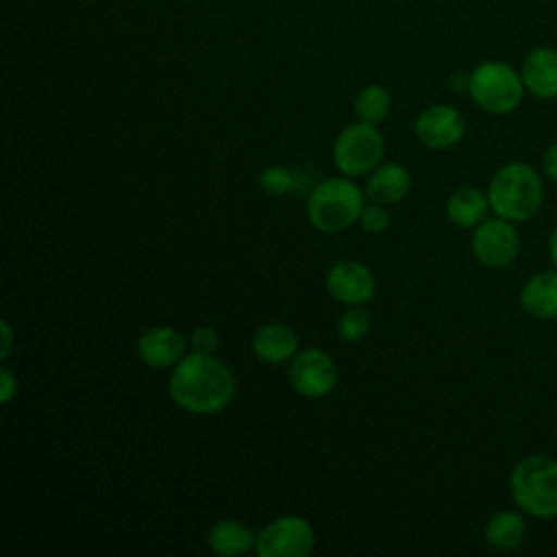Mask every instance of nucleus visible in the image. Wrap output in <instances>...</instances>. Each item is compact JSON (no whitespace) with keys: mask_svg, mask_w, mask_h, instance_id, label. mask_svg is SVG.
I'll return each instance as SVG.
<instances>
[{"mask_svg":"<svg viewBox=\"0 0 557 557\" xmlns=\"http://www.w3.org/2000/svg\"><path fill=\"white\" fill-rule=\"evenodd\" d=\"M168 394L183 411L211 416L233 403L237 394V379L215 355L191 350L172 368Z\"/></svg>","mask_w":557,"mask_h":557,"instance_id":"1","label":"nucleus"},{"mask_svg":"<svg viewBox=\"0 0 557 557\" xmlns=\"http://www.w3.org/2000/svg\"><path fill=\"white\" fill-rule=\"evenodd\" d=\"M487 198L494 215L509 222L533 218L544 200L542 176L522 161L500 165L487 185Z\"/></svg>","mask_w":557,"mask_h":557,"instance_id":"2","label":"nucleus"},{"mask_svg":"<svg viewBox=\"0 0 557 557\" xmlns=\"http://www.w3.org/2000/svg\"><path fill=\"white\" fill-rule=\"evenodd\" d=\"M366 198V191L350 176L324 178L309 189L307 220L320 233H342L359 222Z\"/></svg>","mask_w":557,"mask_h":557,"instance_id":"3","label":"nucleus"},{"mask_svg":"<svg viewBox=\"0 0 557 557\" xmlns=\"http://www.w3.org/2000/svg\"><path fill=\"white\" fill-rule=\"evenodd\" d=\"M509 492L518 509L533 518L557 516V459L522 457L509 474Z\"/></svg>","mask_w":557,"mask_h":557,"instance_id":"4","label":"nucleus"},{"mask_svg":"<svg viewBox=\"0 0 557 557\" xmlns=\"http://www.w3.org/2000/svg\"><path fill=\"white\" fill-rule=\"evenodd\" d=\"M468 76L470 98L479 109L494 115L516 111L527 91L520 72L505 61H483Z\"/></svg>","mask_w":557,"mask_h":557,"instance_id":"5","label":"nucleus"},{"mask_svg":"<svg viewBox=\"0 0 557 557\" xmlns=\"http://www.w3.org/2000/svg\"><path fill=\"white\" fill-rule=\"evenodd\" d=\"M335 168L350 178L370 174L385 154V137L376 124L355 122L342 128L331 148Z\"/></svg>","mask_w":557,"mask_h":557,"instance_id":"6","label":"nucleus"},{"mask_svg":"<svg viewBox=\"0 0 557 557\" xmlns=\"http://www.w3.org/2000/svg\"><path fill=\"white\" fill-rule=\"evenodd\" d=\"M315 546V533L307 518L285 513L270 520L255 542L259 557H307Z\"/></svg>","mask_w":557,"mask_h":557,"instance_id":"7","label":"nucleus"},{"mask_svg":"<svg viewBox=\"0 0 557 557\" xmlns=\"http://www.w3.org/2000/svg\"><path fill=\"white\" fill-rule=\"evenodd\" d=\"M470 250L483 268L503 270L516 261L520 252V235L513 222L498 215L485 218L472 228Z\"/></svg>","mask_w":557,"mask_h":557,"instance_id":"8","label":"nucleus"},{"mask_svg":"<svg viewBox=\"0 0 557 557\" xmlns=\"http://www.w3.org/2000/svg\"><path fill=\"white\" fill-rule=\"evenodd\" d=\"M289 385L305 398L318 400L329 396L337 385V366L322 348L298 350L287 366Z\"/></svg>","mask_w":557,"mask_h":557,"instance_id":"9","label":"nucleus"},{"mask_svg":"<svg viewBox=\"0 0 557 557\" xmlns=\"http://www.w3.org/2000/svg\"><path fill=\"white\" fill-rule=\"evenodd\" d=\"M413 133L422 146L431 150H446L463 139L466 117L453 104H431L416 117Z\"/></svg>","mask_w":557,"mask_h":557,"instance_id":"10","label":"nucleus"},{"mask_svg":"<svg viewBox=\"0 0 557 557\" xmlns=\"http://www.w3.org/2000/svg\"><path fill=\"white\" fill-rule=\"evenodd\" d=\"M324 285L331 298L346 307L366 305L376 292L372 270L357 259H342L333 263L324 276Z\"/></svg>","mask_w":557,"mask_h":557,"instance_id":"11","label":"nucleus"},{"mask_svg":"<svg viewBox=\"0 0 557 557\" xmlns=\"http://www.w3.org/2000/svg\"><path fill=\"white\" fill-rule=\"evenodd\" d=\"M187 342L183 333L170 324L148 326L135 344V352L141 363L154 370L174 368L185 357Z\"/></svg>","mask_w":557,"mask_h":557,"instance_id":"12","label":"nucleus"},{"mask_svg":"<svg viewBox=\"0 0 557 557\" xmlns=\"http://www.w3.org/2000/svg\"><path fill=\"white\" fill-rule=\"evenodd\" d=\"M520 76L524 89L540 100L557 98V48L537 46L522 59Z\"/></svg>","mask_w":557,"mask_h":557,"instance_id":"13","label":"nucleus"},{"mask_svg":"<svg viewBox=\"0 0 557 557\" xmlns=\"http://www.w3.org/2000/svg\"><path fill=\"white\" fill-rule=\"evenodd\" d=\"M252 352L259 361L270 366L289 363L298 352V335L289 324L268 322L252 335Z\"/></svg>","mask_w":557,"mask_h":557,"instance_id":"14","label":"nucleus"},{"mask_svg":"<svg viewBox=\"0 0 557 557\" xmlns=\"http://www.w3.org/2000/svg\"><path fill=\"white\" fill-rule=\"evenodd\" d=\"M411 189V174L405 165L396 161L379 163L366 181V196L370 202L376 205H396L400 202Z\"/></svg>","mask_w":557,"mask_h":557,"instance_id":"15","label":"nucleus"},{"mask_svg":"<svg viewBox=\"0 0 557 557\" xmlns=\"http://www.w3.org/2000/svg\"><path fill=\"white\" fill-rule=\"evenodd\" d=\"M520 307L533 320L557 318V268L542 270L522 285Z\"/></svg>","mask_w":557,"mask_h":557,"instance_id":"16","label":"nucleus"},{"mask_svg":"<svg viewBox=\"0 0 557 557\" xmlns=\"http://www.w3.org/2000/svg\"><path fill=\"white\" fill-rule=\"evenodd\" d=\"M444 211L450 224L459 228H474L487 218L492 207L487 194H483L479 187H459L448 196Z\"/></svg>","mask_w":557,"mask_h":557,"instance_id":"17","label":"nucleus"},{"mask_svg":"<svg viewBox=\"0 0 557 557\" xmlns=\"http://www.w3.org/2000/svg\"><path fill=\"white\" fill-rule=\"evenodd\" d=\"M524 535H527V522H524L522 513L513 511V509H503V511L492 513L483 529V537H485L487 546L494 550H500V553H509V550L518 548L522 544Z\"/></svg>","mask_w":557,"mask_h":557,"instance_id":"18","label":"nucleus"},{"mask_svg":"<svg viewBox=\"0 0 557 557\" xmlns=\"http://www.w3.org/2000/svg\"><path fill=\"white\" fill-rule=\"evenodd\" d=\"M207 542H209V548L215 555L235 557V555L252 550L255 542H257V535L246 524H242L239 520L222 518V520L211 524V529L207 533Z\"/></svg>","mask_w":557,"mask_h":557,"instance_id":"19","label":"nucleus"},{"mask_svg":"<svg viewBox=\"0 0 557 557\" xmlns=\"http://www.w3.org/2000/svg\"><path fill=\"white\" fill-rule=\"evenodd\" d=\"M392 111V98L389 91L381 85H366L363 89H359L357 98H355V115L359 122H368V124H381L387 120Z\"/></svg>","mask_w":557,"mask_h":557,"instance_id":"20","label":"nucleus"},{"mask_svg":"<svg viewBox=\"0 0 557 557\" xmlns=\"http://www.w3.org/2000/svg\"><path fill=\"white\" fill-rule=\"evenodd\" d=\"M370 324H372L370 311L361 305H350L346 311L339 313L335 331L342 342L355 344V342H361L370 333Z\"/></svg>","mask_w":557,"mask_h":557,"instance_id":"21","label":"nucleus"},{"mask_svg":"<svg viewBox=\"0 0 557 557\" xmlns=\"http://www.w3.org/2000/svg\"><path fill=\"white\" fill-rule=\"evenodd\" d=\"M257 185L265 196L281 198V196H287L298 185V181H296L294 170H289L285 165H268L259 172Z\"/></svg>","mask_w":557,"mask_h":557,"instance_id":"22","label":"nucleus"},{"mask_svg":"<svg viewBox=\"0 0 557 557\" xmlns=\"http://www.w3.org/2000/svg\"><path fill=\"white\" fill-rule=\"evenodd\" d=\"M359 226L366 231V233H372V235H379V233H385L387 226H389V213L385 211L383 205H366L361 215H359Z\"/></svg>","mask_w":557,"mask_h":557,"instance_id":"23","label":"nucleus"},{"mask_svg":"<svg viewBox=\"0 0 557 557\" xmlns=\"http://www.w3.org/2000/svg\"><path fill=\"white\" fill-rule=\"evenodd\" d=\"M189 344H191V350H194V352L215 355V350H218V346H220V335H218V331L211 329V326H196V329L191 331Z\"/></svg>","mask_w":557,"mask_h":557,"instance_id":"24","label":"nucleus"},{"mask_svg":"<svg viewBox=\"0 0 557 557\" xmlns=\"http://www.w3.org/2000/svg\"><path fill=\"white\" fill-rule=\"evenodd\" d=\"M17 394V379L9 368L0 370V403L7 405Z\"/></svg>","mask_w":557,"mask_h":557,"instance_id":"25","label":"nucleus"},{"mask_svg":"<svg viewBox=\"0 0 557 557\" xmlns=\"http://www.w3.org/2000/svg\"><path fill=\"white\" fill-rule=\"evenodd\" d=\"M542 170L548 178L557 181V141L548 146V150L544 152V159H542Z\"/></svg>","mask_w":557,"mask_h":557,"instance_id":"26","label":"nucleus"},{"mask_svg":"<svg viewBox=\"0 0 557 557\" xmlns=\"http://www.w3.org/2000/svg\"><path fill=\"white\" fill-rule=\"evenodd\" d=\"M0 333H2V350H0V359H2V361H7V359H9V355H11V348H13V331H11V326H9V322H7V320L0 324Z\"/></svg>","mask_w":557,"mask_h":557,"instance_id":"27","label":"nucleus"},{"mask_svg":"<svg viewBox=\"0 0 557 557\" xmlns=\"http://www.w3.org/2000/svg\"><path fill=\"white\" fill-rule=\"evenodd\" d=\"M548 255H550L553 265L557 268V224L553 226V233H550V239H548Z\"/></svg>","mask_w":557,"mask_h":557,"instance_id":"28","label":"nucleus"},{"mask_svg":"<svg viewBox=\"0 0 557 557\" xmlns=\"http://www.w3.org/2000/svg\"><path fill=\"white\" fill-rule=\"evenodd\" d=\"M468 78H470V76H461V74H455V76L450 78V85H453V89H457V91H461V89H468Z\"/></svg>","mask_w":557,"mask_h":557,"instance_id":"29","label":"nucleus"}]
</instances>
